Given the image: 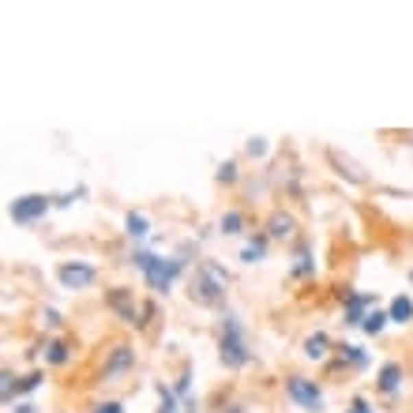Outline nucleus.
<instances>
[{
	"instance_id": "1",
	"label": "nucleus",
	"mask_w": 413,
	"mask_h": 413,
	"mask_svg": "<svg viewBox=\"0 0 413 413\" xmlns=\"http://www.w3.org/2000/svg\"><path fill=\"white\" fill-rule=\"evenodd\" d=\"M226 285H229V274L222 271L214 259H203V263L196 267V274L188 278V297L203 308H218L222 300H226Z\"/></svg>"
},
{
	"instance_id": "2",
	"label": "nucleus",
	"mask_w": 413,
	"mask_h": 413,
	"mask_svg": "<svg viewBox=\"0 0 413 413\" xmlns=\"http://www.w3.org/2000/svg\"><path fill=\"white\" fill-rule=\"evenodd\" d=\"M132 263L143 271V278H147V285L154 293H169L173 282H177V274H180V267H185V259H162V256H154V252H136Z\"/></svg>"
},
{
	"instance_id": "3",
	"label": "nucleus",
	"mask_w": 413,
	"mask_h": 413,
	"mask_svg": "<svg viewBox=\"0 0 413 413\" xmlns=\"http://www.w3.org/2000/svg\"><path fill=\"white\" fill-rule=\"evenodd\" d=\"M218 353H222V364H226V368H244V364L252 361L248 338H244L241 320H237V316H222V338H218Z\"/></svg>"
},
{
	"instance_id": "4",
	"label": "nucleus",
	"mask_w": 413,
	"mask_h": 413,
	"mask_svg": "<svg viewBox=\"0 0 413 413\" xmlns=\"http://www.w3.org/2000/svg\"><path fill=\"white\" fill-rule=\"evenodd\" d=\"M106 305L117 312V320H124L128 327H143V323L150 320V305H143L136 300V290H128V285H117V290L106 293Z\"/></svg>"
},
{
	"instance_id": "5",
	"label": "nucleus",
	"mask_w": 413,
	"mask_h": 413,
	"mask_svg": "<svg viewBox=\"0 0 413 413\" xmlns=\"http://www.w3.org/2000/svg\"><path fill=\"white\" fill-rule=\"evenodd\" d=\"M132 364H136V349L128 342L113 346V353L106 357V364H102V384H117V379H124L132 372Z\"/></svg>"
},
{
	"instance_id": "6",
	"label": "nucleus",
	"mask_w": 413,
	"mask_h": 413,
	"mask_svg": "<svg viewBox=\"0 0 413 413\" xmlns=\"http://www.w3.org/2000/svg\"><path fill=\"white\" fill-rule=\"evenodd\" d=\"M49 206H53L49 196H19V200L8 206V214H12L15 226H30V222H38Z\"/></svg>"
},
{
	"instance_id": "7",
	"label": "nucleus",
	"mask_w": 413,
	"mask_h": 413,
	"mask_svg": "<svg viewBox=\"0 0 413 413\" xmlns=\"http://www.w3.org/2000/svg\"><path fill=\"white\" fill-rule=\"evenodd\" d=\"M285 394H290L297 406H305V410H312V413L323 406L320 387H316L312 379H305V376H290V379H285Z\"/></svg>"
},
{
	"instance_id": "8",
	"label": "nucleus",
	"mask_w": 413,
	"mask_h": 413,
	"mask_svg": "<svg viewBox=\"0 0 413 413\" xmlns=\"http://www.w3.org/2000/svg\"><path fill=\"white\" fill-rule=\"evenodd\" d=\"M57 278L64 290H86V285L98 278V271H94L91 263H60L57 267Z\"/></svg>"
},
{
	"instance_id": "9",
	"label": "nucleus",
	"mask_w": 413,
	"mask_h": 413,
	"mask_svg": "<svg viewBox=\"0 0 413 413\" xmlns=\"http://www.w3.org/2000/svg\"><path fill=\"white\" fill-rule=\"evenodd\" d=\"M372 308H376V297H372V293H349L346 297V323L349 327H361Z\"/></svg>"
},
{
	"instance_id": "10",
	"label": "nucleus",
	"mask_w": 413,
	"mask_h": 413,
	"mask_svg": "<svg viewBox=\"0 0 413 413\" xmlns=\"http://www.w3.org/2000/svg\"><path fill=\"white\" fill-rule=\"evenodd\" d=\"M387 316H391V323H402V327H406V323H413V300L406 293H399V297L387 305Z\"/></svg>"
},
{
	"instance_id": "11",
	"label": "nucleus",
	"mask_w": 413,
	"mask_h": 413,
	"mask_svg": "<svg viewBox=\"0 0 413 413\" xmlns=\"http://www.w3.org/2000/svg\"><path fill=\"white\" fill-rule=\"evenodd\" d=\"M293 214H285V211H274L271 214V222H267V237H274V241H282V237H290L293 233Z\"/></svg>"
},
{
	"instance_id": "12",
	"label": "nucleus",
	"mask_w": 413,
	"mask_h": 413,
	"mask_svg": "<svg viewBox=\"0 0 413 413\" xmlns=\"http://www.w3.org/2000/svg\"><path fill=\"white\" fill-rule=\"evenodd\" d=\"M327 353H331V342H327L323 331H316V335L305 338V357H308V361H323Z\"/></svg>"
},
{
	"instance_id": "13",
	"label": "nucleus",
	"mask_w": 413,
	"mask_h": 413,
	"mask_svg": "<svg viewBox=\"0 0 413 413\" xmlns=\"http://www.w3.org/2000/svg\"><path fill=\"white\" fill-rule=\"evenodd\" d=\"M399 384H402V368L394 361H387L384 368H379V391L384 394H394L399 391Z\"/></svg>"
},
{
	"instance_id": "14",
	"label": "nucleus",
	"mask_w": 413,
	"mask_h": 413,
	"mask_svg": "<svg viewBox=\"0 0 413 413\" xmlns=\"http://www.w3.org/2000/svg\"><path fill=\"white\" fill-rule=\"evenodd\" d=\"M327 158H331V162L338 165V173H342V177H349V180H353V185H364V173L357 169V165L349 162V158H342V154H338V150H327Z\"/></svg>"
},
{
	"instance_id": "15",
	"label": "nucleus",
	"mask_w": 413,
	"mask_h": 413,
	"mask_svg": "<svg viewBox=\"0 0 413 413\" xmlns=\"http://www.w3.org/2000/svg\"><path fill=\"white\" fill-rule=\"evenodd\" d=\"M218 229H222L226 237H237V233L244 229V214H241V211H226V214L218 218Z\"/></svg>"
},
{
	"instance_id": "16",
	"label": "nucleus",
	"mask_w": 413,
	"mask_h": 413,
	"mask_svg": "<svg viewBox=\"0 0 413 413\" xmlns=\"http://www.w3.org/2000/svg\"><path fill=\"white\" fill-rule=\"evenodd\" d=\"M387 323H391V316H387V312H379V308H372V312L364 316L361 331H364V335H379V331H384Z\"/></svg>"
},
{
	"instance_id": "17",
	"label": "nucleus",
	"mask_w": 413,
	"mask_h": 413,
	"mask_svg": "<svg viewBox=\"0 0 413 413\" xmlns=\"http://www.w3.org/2000/svg\"><path fill=\"white\" fill-rule=\"evenodd\" d=\"M124 229H128V237H147V233H150V222H147V214L128 211V218H124Z\"/></svg>"
},
{
	"instance_id": "18",
	"label": "nucleus",
	"mask_w": 413,
	"mask_h": 413,
	"mask_svg": "<svg viewBox=\"0 0 413 413\" xmlns=\"http://www.w3.org/2000/svg\"><path fill=\"white\" fill-rule=\"evenodd\" d=\"M68 357H71L68 342H60V338H53V342H45V361H49V364H64Z\"/></svg>"
},
{
	"instance_id": "19",
	"label": "nucleus",
	"mask_w": 413,
	"mask_h": 413,
	"mask_svg": "<svg viewBox=\"0 0 413 413\" xmlns=\"http://www.w3.org/2000/svg\"><path fill=\"white\" fill-rule=\"evenodd\" d=\"M263 256H267V237H256V241H248V244H244V252H241L244 263H259Z\"/></svg>"
},
{
	"instance_id": "20",
	"label": "nucleus",
	"mask_w": 413,
	"mask_h": 413,
	"mask_svg": "<svg viewBox=\"0 0 413 413\" xmlns=\"http://www.w3.org/2000/svg\"><path fill=\"white\" fill-rule=\"evenodd\" d=\"M338 357H342L346 364H353V368H364V364H368V353H364L361 346H338Z\"/></svg>"
},
{
	"instance_id": "21",
	"label": "nucleus",
	"mask_w": 413,
	"mask_h": 413,
	"mask_svg": "<svg viewBox=\"0 0 413 413\" xmlns=\"http://www.w3.org/2000/svg\"><path fill=\"white\" fill-rule=\"evenodd\" d=\"M293 274H312V256H308L305 248H300V256H297V267H293Z\"/></svg>"
},
{
	"instance_id": "22",
	"label": "nucleus",
	"mask_w": 413,
	"mask_h": 413,
	"mask_svg": "<svg viewBox=\"0 0 413 413\" xmlns=\"http://www.w3.org/2000/svg\"><path fill=\"white\" fill-rule=\"evenodd\" d=\"M158 391H162V410H158V413H177V399H173L165 387H158Z\"/></svg>"
},
{
	"instance_id": "23",
	"label": "nucleus",
	"mask_w": 413,
	"mask_h": 413,
	"mask_svg": "<svg viewBox=\"0 0 413 413\" xmlns=\"http://www.w3.org/2000/svg\"><path fill=\"white\" fill-rule=\"evenodd\" d=\"M248 154H252V158L267 154V139H259V136H256V139H248Z\"/></svg>"
},
{
	"instance_id": "24",
	"label": "nucleus",
	"mask_w": 413,
	"mask_h": 413,
	"mask_svg": "<svg viewBox=\"0 0 413 413\" xmlns=\"http://www.w3.org/2000/svg\"><path fill=\"white\" fill-rule=\"evenodd\" d=\"M218 177L226 180V185H233V180H237V165H233V162H226V165L218 169Z\"/></svg>"
},
{
	"instance_id": "25",
	"label": "nucleus",
	"mask_w": 413,
	"mask_h": 413,
	"mask_svg": "<svg viewBox=\"0 0 413 413\" xmlns=\"http://www.w3.org/2000/svg\"><path fill=\"white\" fill-rule=\"evenodd\" d=\"M94 413H124L121 402H102V406H94Z\"/></svg>"
},
{
	"instance_id": "26",
	"label": "nucleus",
	"mask_w": 413,
	"mask_h": 413,
	"mask_svg": "<svg viewBox=\"0 0 413 413\" xmlns=\"http://www.w3.org/2000/svg\"><path fill=\"white\" fill-rule=\"evenodd\" d=\"M42 320H45V327H60V312H53V308H45Z\"/></svg>"
},
{
	"instance_id": "27",
	"label": "nucleus",
	"mask_w": 413,
	"mask_h": 413,
	"mask_svg": "<svg viewBox=\"0 0 413 413\" xmlns=\"http://www.w3.org/2000/svg\"><path fill=\"white\" fill-rule=\"evenodd\" d=\"M38 384H42V376H38V372H34V376H27V379H23V384H19V391H34Z\"/></svg>"
},
{
	"instance_id": "28",
	"label": "nucleus",
	"mask_w": 413,
	"mask_h": 413,
	"mask_svg": "<svg viewBox=\"0 0 413 413\" xmlns=\"http://www.w3.org/2000/svg\"><path fill=\"white\" fill-rule=\"evenodd\" d=\"M349 413H372V410H368V402H364V399H357V402H353V410H349Z\"/></svg>"
},
{
	"instance_id": "29",
	"label": "nucleus",
	"mask_w": 413,
	"mask_h": 413,
	"mask_svg": "<svg viewBox=\"0 0 413 413\" xmlns=\"http://www.w3.org/2000/svg\"><path fill=\"white\" fill-rule=\"evenodd\" d=\"M15 413H38L34 406H15Z\"/></svg>"
}]
</instances>
